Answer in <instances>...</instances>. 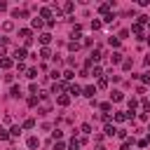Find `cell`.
<instances>
[{"mask_svg":"<svg viewBox=\"0 0 150 150\" xmlns=\"http://www.w3.org/2000/svg\"><path fill=\"white\" fill-rule=\"evenodd\" d=\"M9 150H14V148H9Z\"/></svg>","mask_w":150,"mask_h":150,"instance_id":"obj_48","label":"cell"},{"mask_svg":"<svg viewBox=\"0 0 150 150\" xmlns=\"http://www.w3.org/2000/svg\"><path fill=\"white\" fill-rule=\"evenodd\" d=\"M122 68H124V70H129V68H131V59H127V61L122 63Z\"/></svg>","mask_w":150,"mask_h":150,"instance_id":"obj_41","label":"cell"},{"mask_svg":"<svg viewBox=\"0 0 150 150\" xmlns=\"http://www.w3.org/2000/svg\"><path fill=\"white\" fill-rule=\"evenodd\" d=\"M19 35L23 38V42H26V40H33V38H30V28H21V30H19Z\"/></svg>","mask_w":150,"mask_h":150,"instance_id":"obj_15","label":"cell"},{"mask_svg":"<svg viewBox=\"0 0 150 150\" xmlns=\"http://www.w3.org/2000/svg\"><path fill=\"white\" fill-rule=\"evenodd\" d=\"M101 26H103V21H101V19H91V30H98Z\"/></svg>","mask_w":150,"mask_h":150,"instance_id":"obj_23","label":"cell"},{"mask_svg":"<svg viewBox=\"0 0 150 150\" xmlns=\"http://www.w3.org/2000/svg\"><path fill=\"white\" fill-rule=\"evenodd\" d=\"M131 33H134L138 40H143V26H141V23H134V26H131Z\"/></svg>","mask_w":150,"mask_h":150,"instance_id":"obj_5","label":"cell"},{"mask_svg":"<svg viewBox=\"0 0 150 150\" xmlns=\"http://www.w3.org/2000/svg\"><path fill=\"white\" fill-rule=\"evenodd\" d=\"M49 77H52L54 82H59V77H61V73H59V70H52V75H49Z\"/></svg>","mask_w":150,"mask_h":150,"instance_id":"obj_36","label":"cell"},{"mask_svg":"<svg viewBox=\"0 0 150 150\" xmlns=\"http://www.w3.org/2000/svg\"><path fill=\"white\" fill-rule=\"evenodd\" d=\"M40 56H42V59H52V52H49V47H42V49H40Z\"/></svg>","mask_w":150,"mask_h":150,"instance_id":"obj_24","label":"cell"},{"mask_svg":"<svg viewBox=\"0 0 150 150\" xmlns=\"http://www.w3.org/2000/svg\"><path fill=\"white\" fill-rule=\"evenodd\" d=\"M7 138H12V136H9V131H7L5 127H0V141H7Z\"/></svg>","mask_w":150,"mask_h":150,"instance_id":"obj_28","label":"cell"},{"mask_svg":"<svg viewBox=\"0 0 150 150\" xmlns=\"http://www.w3.org/2000/svg\"><path fill=\"white\" fill-rule=\"evenodd\" d=\"M63 89H68V84H66V82H54V84H52V94H59V96H61V91H63Z\"/></svg>","mask_w":150,"mask_h":150,"instance_id":"obj_2","label":"cell"},{"mask_svg":"<svg viewBox=\"0 0 150 150\" xmlns=\"http://www.w3.org/2000/svg\"><path fill=\"white\" fill-rule=\"evenodd\" d=\"M26 77H28V80H35V77H38V70H35V68H28V70H26Z\"/></svg>","mask_w":150,"mask_h":150,"instance_id":"obj_26","label":"cell"},{"mask_svg":"<svg viewBox=\"0 0 150 150\" xmlns=\"http://www.w3.org/2000/svg\"><path fill=\"white\" fill-rule=\"evenodd\" d=\"M145 66H150V54H148V56H145Z\"/></svg>","mask_w":150,"mask_h":150,"instance_id":"obj_46","label":"cell"},{"mask_svg":"<svg viewBox=\"0 0 150 150\" xmlns=\"http://www.w3.org/2000/svg\"><path fill=\"white\" fill-rule=\"evenodd\" d=\"M117 138H122V141H127V131H124V129H117Z\"/></svg>","mask_w":150,"mask_h":150,"instance_id":"obj_37","label":"cell"},{"mask_svg":"<svg viewBox=\"0 0 150 150\" xmlns=\"http://www.w3.org/2000/svg\"><path fill=\"white\" fill-rule=\"evenodd\" d=\"M54 150H66V143H61V141H56V143H54Z\"/></svg>","mask_w":150,"mask_h":150,"instance_id":"obj_38","label":"cell"},{"mask_svg":"<svg viewBox=\"0 0 150 150\" xmlns=\"http://www.w3.org/2000/svg\"><path fill=\"white\" fill-rule=\"evenodd\" d=\"M89 75H94L96 80H98V77H103V70H101V66H94V70H91Z\"/></svg>","mask_w":150,"mask_h":150,"instance_id":"obj_17","label":"cell"},{"mask_svg":"<svg viewBox=\"0 0 150 150\" xmlns=\"http://www.w3.org/2000/svg\"><path fill=\"white\" fill-rule=\"evenodd\" d=\"M110 108H112V105H110V103H101V110H103V112H105V115H108V110H110Z\"/></svg>","mask_w":150,"mask_h":150,"instance_id":"obj_40","label":"cell"},{"mask_svg":"<svg viewBox=\"0 0 150 150\" xmlns=\"http://www.w3.org/2000/svg\"><path fill=\"white\" fill-rule=\"evenodd\" d=\"M26 145H28L30 150H35V148H40V138H38V136H28V141H26Z\"/></svg>","mask_w":150,"mask_h":150,"instance_id":"obj_3","label":"cell"},{"mask_svg":"<svg viewBox=\"0 0 150 150\" xmlns=\"http://www.w3.org/2000/svg\"><path fill=\"white\" fill-rule=\"evenodd\" d=\"M94 94H96V87H82V96L94 98Z\"/></svg>","mask_w":150,"mask_h":150,"instance_id":"obj_8","label":"cell"},{"mask_svg":"<svg viewBox=\"0 0 150 150\" xmlns=\"http://www.w3.org/2000/svg\"><path fill=\"white\" fill-rule=\"evenodd\" d=\"M115 21V14H108V16H103V23H112Z\"/></svg>","mask_w":150,"mask_h":150,"instance_id":"obj_35","label":"cell"},{"mask_svg":"<svg viewBox=\"0 0 150 150\" xmlns=\"http://www.w3.org/2000/svg\"><path fill=\"white\" fill-rule=\"evenodd\" d=\"M21 129H23V127H19V124H14V127L9 129V136H12V138H16V136L21 134Z\"/></svg>","mask_w":150,"mask_h":150,"instance_id":"obj_16","label":"cell"},{"mask_svg":"<svg viewBox=\"0 0 150 150\" xmlns=\"http://www.w3.org/2000/svg\"><path fill=\"white\" fill-rule=\"evenodd\" d=\"M9 96H12V98H19V96H21V89H19V87L14 84V87L9 89Z\"/></svg>","mask_w":150,"mask_h":150,"instance_id":"obj_19","label":"cell"},{"mask_svg":"<svg viewBox=\"0 0 150 150\" xmlns=\"http://www.w3.org/2000/svg\"><path fill=\"white\" fill-rule=\"evenodd\" d=\"M23 59H26V47H16V49H14V61L21 63Z\"/></svg>","mask_w":150,"mask_h":150,"instance_id":"obj_1","label":"cell"},{"mask_svg":"<svg viewBox=\"0 0 150 150\" xmlns=\"http://www.w3.org/2000/svg\"><path fill=\"white\" fill-rule=\"evenodd\" d=\"M143 110H145V112H150V101H143Z\"/></svg>","mask_w":150,"mask_h":150,"instance_id":"obj_44","label":"cell"},{"mask_svg":"<svg viewBox=\"0 0 150 150\" xmlns=\"http://www.w3.org/2000/svg\"><path fill=\"white\" fill-rule=\"evenodd\" d=\"M124 120H129L127 112H115V122H124Z\"/></svg>","mask_w":150,"mask_h":150,"instance_id":"obj_31","label":"cell"},{"mask_svg":"<svg viewBox=\"0 0 150 150\" xmlns=\"http://www.w3.org/2000/svg\"><path fill=\"white\" fill-rule=\"evenodd\" d=\"M110 61H112V63H120V61H122V54H120V52H112V54H110Z\"/></svg>","mask_w":150,"mask_h":150,"instance_id":"obj_25","label":"cell"},{"mask_svg":"<svg viewBox=\"0 0 150 150\" xmlns=\"http://www.w3.org/2000/svg\"><path fill=\"white\" fill-rule=\"evenodd\" d=\"M108 45H110V47H120V38H112V35H110V38H108Z\"/></svg>","mask_w":150,"mask_h":150,"instance_id":"obj_30","label":"cell"},{"mask_svg":"<svg viewBox=\"0 0 150 150\" xmlns=\"http://www.w3.org/2000/svg\"><path fill=\"white\" fill-rule=\"evenodd\" d=\"M2 56H5V47L0 45V59H2Z\"/></svg>","mask_w":150,"mask_h":150,"instance_id":"obj_45","label":"cell"},{"mask_svg":"<svg viewBox=\"0 0 150 150\" xmlns=\"http://www.w3.org/2000/svg\"><path fill=\"white\" fill-rule=\"evenodd\" d=\"M127 105H129V112H134V110H136V105H138V101H136V98L131 96V98L127 101Z\"/></svg>","mask_w":150,"mask_h":150,"instance_id":"obj_20","label":"cell"},{"mask_svg":"<svg viewBox=\"0 0 150 150\" xmlns=\"http://www.w3.org/2000/svg\"><path fill=\"white\" fill-rule=\"evenodd\" d=\"M56 103H59V105H68V103H70V94H61V96H56Z\"/></svg>","mask_w":150,"mask_h":150,"instance_id":"obj_10","label":"cell"},{"mask_svg":"<svg viewBox=\"0 0 150 150\" xmlns=\"http://www.w3.org/2000/svg\"><path fill=\"white\" fill-rule=\"evenodd\" d=\"M110 7H112V2H105V5H101V7H98V12H101L103 16H108V14H110Z\"/></svg>","mask_w":150,"mask_h":150,"instance_id":"obj_11","label":"cell"},{"mask_svg":"<svg viewBox=\"0 0 150 150\" xmlns=\"http://www.w3.org/2000/svg\"><path fill=\"white\" fill-rule=\"evenodd\" d=\"M68 49H70V52H77V49H80V45L73 40V42H68Z\"/></svg>","mask_w":150,"mask_h":150,"instance_id":"obj_33","label":"cell"},{"mask_svg":"<svg viewBox=\"0 0 150 150\" xmlns=\"http://www.w3.org/2000/svg\"><path fill=\"white\" fill-rule=\"evenodd\" d=\"M68 94H70V96H80V94H82V87H80V84H68Z\"/></svg>","mask_w":150,"mask_h":150,"instance_id":"obj_7","label":"cell"},{"mask_svg":"<svg viewBox=\"0 0 150 150\" xmlns=\"http://www.w3.org/2000/svg\"><path fill=\"white\" fill-rule=\"evenodd\" d=\"M148 143H150V138H141V141H138V145H141V148H145Z\"/></svg>","mask_w":150,"mask_h":150,"instance_id":"obj_43","label":"cell"},{"mask_svg":"<svg viewBox=\"0 0 150 150\" xmlns=\"http://www.w3.org/2000/svg\"><path fill=\"white\" fill-rule=\"evenodd\" d=\"M138 120L141 122H148V112H138Z\"/></svg>","mask_w":150,"mask_h":150,"instance_id":"obj_42","label":"cell"},{"mask_svg":"<svg viewBox=\"0 0 150 150\" xmlns=\"http://www.w3.org/2000/svg\"><path fill=\"white\" fill-rule=\"evenodd\" d=\"M73 9H75V5H73V2H63V7H61V12H66V14H68V12H73Z\"/></svg>","mask_w":150,"mask_h":150,"instance_id":"obj_22","label":"cell"},{"mask_svg":"<svg viewBox=\"0 0 150 150\" xmlns=\"http://www.w3.org/2000/svg\"><path fill=\"white\" fill-rule=\"evenodd\" d=\"M103 134H105V136H117V129H115L112 124H105V129H103Z\"/></svg>","mask_w":150,"mask_h":150,"instance_id":"obj_13","label":"cell"},{"mask_svg":"<svg viewBox=\"0 0 150 150\" xmlns=\"http://www.w3.org/2000/svg\"><path fill=\"white\" fill-rule=\"evenodd\" d=\"M12 63H14V61H12V59H7V56H2V59H0V68H5V70H7V68H12Z\"/></svg>","mask_w":150,"mask_h":150,"instance_id":"obj_12","label":"cell"},{"mask_svg":"<svg viewBox=\"0 0 150 150\" xmlns=\"http://www.w3.org/2000/svg\"><path fill=\"white\" fill-rule=\"evenodd\" d=\"M30 26H33V28H42V26H45V21H42L40 16H35V19H30Z\"/></svg>","mask_w":150,"mask_h":150,"instance_id":"obj_14","label":"cell"},{"mask_svg":"<svg viewBox=\"0 0 150 150\" xmlns=\"http://www.w3.org/2000/svg\"><path fill=\"white\" fill-rule=\"evenodd\" d=\"M80 131H82L84 136H89V134H91V124H89V122H84V124L80 127Z\"/></svg>","mask_w":150,"mask_h":150,"instance_id":"obj_21","label":"cell"},{"mask_svg":"<svg viewBox=\"0 0 150 150\" xmlns=\"http://www.w3.org/2000/svg\"><path fill=\"white\" fill-rule=\"evenodd\" d=\"M33 127H35V120H33V117L23 120V129H33Z\"/></svg>","mask_w":150,"mask_h":150,"instance_id":"obj_27","label":"cell"},{"mask_svg":"<svg viewBox=\"0 0 150 150\" xmlns=\"http://www.w3.org/2000/svg\"><path fill=\"white\" fill-rule=\"evenodd\" d=\"M96 87H98V89H108V80H105V77H98V80H96Z\"/></svg>","mask_w":150,"mask_h":150,"instance_id":"obj_18","label":"cell"},{"mask_svg":"<svg viewBox=\"0 0 150 150\" xmlns=\"http://www.w3.org/2000/svg\"><path fill=\"white\" fill-rule=\"evenodd\" d=\"M40 19H47V21H54V19H52V7H42V9H40Z\"/></svg>","mask_w":150,"mask_h":150,"instance_id":"obj_4","label":"cell"},{"mask_svg":"<svg viewBox=\"0 0 150 150\" xmlns=\"http://www.w3.org/2000/svg\"><path fill=\"white\" fill-rule=\"evenodd\" d=\"M38 40H40V45H42V47H47V45L52 42V35H49V33H40V35H38Z\"/></svg>","mask_w":150,"mask_h":150,"instance_id":"obj_6","label":"cell"},{"mask_svg":"<svg viewBox=\"0 0 150 150\" xmlns=\"http://www.w3.org/2000/svg\"><path fill=\"white\" fill-rule=\"evenodd\" d=\"M70 38H82V28H80V26H75V28H73V33H70Z\"/></svg>","mask_w":150,"mask_h":150,"instance_id":"obj_29","label":"cell"},{"mask_svg":"<svg viewBox=\"0 0 150 150\" xmlns=\"http://www.w3.org/2000/svg\"><path fill=\"white\" fill-rule=\"evenodd\" d=\"M61 136H63V131H61V129H56V131H52V138H54V141H61Z\"/></svg>","mask_w":150,"mask_h":150,"instance_id":"obj_32","label":"cell"},{"mask_svg":"<svg viewBox=\"0 0 150 150\" xmlns=\"http://www.w3.org/2000/svg\"><path fill=\"white\" fill-rule=\"evenodd\" d=\"M73 77H75V73H73V70H66V73H63V80H68V82H70Z\"/></svg>","mask_w":150,"mask_h":150,"instance_id":"obj_34","label":"cell"},{"mask_svg":"<svg viewBox=\"0 0 150 150\" xmlns=\"http://www.w3.org/2000/svg\"><path fill=\"white\" fill-rule=\"evenodd\" d=\"M122 98H124V94H122L120 89H112V94H110V101H112V103H117V101H122Z\"/></svg>","mask_w":150,"mask_h":150,"instance_id":"obj_9","label":"cell"},{"mask_svg":"<svg viewBox=\"0 0 150 150\" xmlns=\"http://www.w3.org/2000/svg\"><path fill=\"white\" fill-rule=\"evenodd\" d=\"M148 134H150V127H148ZM148 138H150V136H148Z\"/></svg>","mask_w":150,"mask_h":150,"instance_id":"obj_47","label":"cell"},{"mask_svg":"<svg viewBox=\"0 0 150 150\" xmlns=\"http://www.w3.org/2000/svg\"><path fill=\"white\" fill-rule=\"evenodd\" d=\"M2 28H5V30H12V28H14V23H12V21H5V23H2Z\"/></svg>","mask_w":150,"mask_h":150,"instance_id":"obj_39","label":"cell"}]
</instances>
